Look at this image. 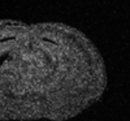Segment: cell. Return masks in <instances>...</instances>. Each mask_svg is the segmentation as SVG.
<instances>
[{"mask_svg":"<svg viewBox=\"0 0 130 121\" xmlns=\"http://www.w3.org/2000/svg\"><path fill=\"white\" fill-rule=\"evenodd\" d=\"M105 87L102 53L81 30L0 20V121H67Z\"/></svg>","mask_w":130,"mask_h":121,"instance_id":"cell-1","label":"cell"}]
</instances>
